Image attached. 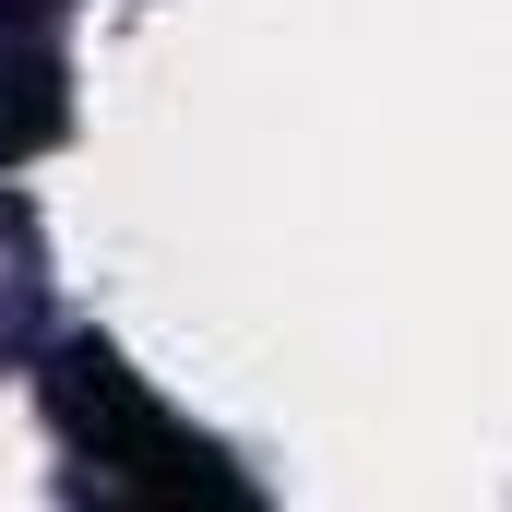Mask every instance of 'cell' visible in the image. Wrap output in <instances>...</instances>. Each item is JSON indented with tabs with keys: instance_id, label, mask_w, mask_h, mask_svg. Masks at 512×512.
<instances>
[{
	"instance_id": "1",
	"label": "cell",
	"mask_w": 512,
	"mask_h": 512,
	"mask_svg": "<svg viewBox=\"0 0 512 512\" xmlns=\"http://www.w3.org/2000/svg\"><path fill=\"white\" fill-rule=\"evenodd\" d=\"M48 429L72 441V465L96 477V489H120V501H215V512H251V477L167 405V393L131 370L120 346H96V334H72V346H48Z\"/></svg>"
},
{
	"instance_id": "2",
	"label": "cell",
	"mask_w": 512,
	"mask_h": 512,
	"mask_svg": "<svg viewBox=\"0 0 512 512\" xmlns=\"http://www.w3.org/2000/svg\"><path fill=\"white\" fill-rule=\"evenodd\" d=\"M60 143V36L48 0H0V167Z\"/></svg>"
}]
</instances>
